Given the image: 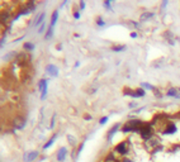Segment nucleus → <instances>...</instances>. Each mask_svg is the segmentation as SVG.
<instances>
[{"instance_id":"nucleus-1","label":"nucleus","mask_w":180,"mask_h":162,"mask_svg":"<svg viewBox=\"0 0 180 162\" xmlns=\"http://www.w3.org/2000/svg\"><path fill=\"white\" fill-rule=\"evenodd\" d=\"M140 134L145 141L152 138L154 137V129H152V127H151V124H145L144 127H142L140 129Z\"/></svg>"},{"instance_id":"nucleus-2","label":"nucleus","mask_w":180,"mask_h":162,"mask_svg":"<svg viewBox=\"0 0 180 162\" xmlns=\"http://www.w3.org/2000/svg\"><path fill=\"white\" fill-rule=\"evenodd\" d=\"M114 153H118L119 156H126L128 153V141H122L114 147Z\"/></svg>"},{"instance_id":"nucleus-3","label":"nucleus","mask_w":180,"mask_h":162,"mask_svg":"<svg viewBox=\"0 0 180 162\" xmlns=\"http://www.w3.org/2000/svg\"><path fill=\"white\" fill-rule=\"evenodd\" d=\"M48 80L47 79H42L38 84V88H40V91H41V100H44L46 96H47V91H48Z\"/></svg>"},{"instance_id":"nucleus-4","label":"nucleus","mask_w":180,"mask_h":162,"mask_svg":"<svg viewBox=\"0 0 180 162\" xmlns=\"http://www.w3.org/2000/svg\"><path fill=\"white\" fill-rule=\"evenodd\" d=\"M46 72L48 73L51 77H57V76H59V67L56 65L50 63V65L46 66Z\"/></svg>"},{"instance_id":"nucleus-5","label":"nucleus","mask_w":180,"mask_h":162,"mask_svg":"<svg viewBox=\"0 0 180 162\" xmlns=\"http://www.w3.org/2000/svg\"><path fill=\"white\" fill-rule=\"evenodd\" d=\"M40 156V152L38 151H32V152H27V153H24V162H33L34 160H37Z\"/></svg>"},{"instance_id":"nucleus-6","label":"nucleus","mask_w":180,"mask_h":162,"mask_svg":"<svg viewBox=\"0 0 180 162\" xmlns=\"http://www.w3.org/2000/svg\"><path fill=\"white\" fill-rule=\"evenodd\" d=\"M25 124H27V122H25V119L22 118V117L15 118V119L13 120V127H14L15 129H23V128L25 127Z\"/></svg>"},{"instance_id":"nucleus-7","label":"nucleus","mask_w":180,"mask_h":162,"mask_svg":"<svg viewBox=\"0 0 180 162\" xmlns=\"http://www.w3.org/2000/svg\"><path fill=\"white\" fill-rule=\"evenodd\" d=\"M66 156H67V149H66V147L60 148L57 152V162H63L66 160Z\"/></svg>"},{"instance_id":"nucleus-8","label":"nucleus","mask_w":180,"mask_h":162,"mask_svg":"<svg viewBox=\"0 0 180 162\" xmlns=\"http://www.w3.org/2000/svg\"><path fill=\"white\" fill-rule=\"evenodd\" d=\"M119 127H121L119 124H114V126H113V127L108 130V133H107V141H108V142H110V141L113 139V136L116 134V132L119 129Z\"/></svg>"},{"instance_id":"nucleus-9","label":"nucleus","mask_w":180,"mask_h":162,"mask_svg":"<svg viewBox=\"0 0 180 162\" xmlns=\"http://www.w3.org/2000/svg\"><path fill=\"white\" fill-rule=\"evenodd\" d=\"M166 95L170 98H180V92H179V88H170L166 91Z\"/></svg>"},{"instance_id":"nucleus-10","label":"nucleus","mask_w":180,"mask_h":162,"mask_svg":"<svg viewBox=\"0 0 180 162\" xmlns=\"http://www.w3.org/2000/svg\"><path fill=\"white\" fill-rule=\"evenodd\" d=\"M44 18H46V13H44V12H43V13H40L38 17H37V18L34 19L33 25H34V27H38V25L43 24V23H44Z\"/></svg>"},{"instance_id":"nucleus-11","label":"nucleus","mask_w":180,"mask_h":162,"mask_svg":"<svg viewBox=\"0 0 180 162\" xmlns=\"http://www.w3.org/2000/svg\"><path fill=\"white\" fill-rule=\"evenodd\" d=\"M164 38L166 40V42L169 43V44H175V41H174V34L170 32V31H166V32H164Z\"/></svg>"},{"instance_id":"nucleus-12","label":"nucleus","mask_w":180,"mask_h":162,"mask_svg":"<svg viewBox=\"0 0 180 162\" xmlns=\"http://www.w3.org/2000/svg\"><path fill=\"white\" fill-rule=\"evenodd\" d=\"M57 21H59V10H53V13H52V15H51V23H50V25L55 28V25H56V23H57Z\"/></svg>"},{"instance_id":"nucleus-13","label":"nucleus","mask_w":180,"mask_h":162,"mask_svg":"<svg viewBox=\"0 0 180 162\" xmlns=\"http://www.w3.org/2000/svg\"><path fill=\"white\" fill-rule=\"evenodd\" d=\"M155 17V13H152V12H145V13H142L141 14V21L144 22V21H148V19H151V18H154Z\"/></svg>"},{"instance_id":"nucleus-14","label":"nucleus","mask_w":180,"mask_h":162,"mask_svg":"<svg viewBox=\"0 0 180 162\" xmlns=\"http://www.w3.org/2000/svg\"><path fill=\"white\" fill-rule=\"evenodd\" d=\"M56 138H57V133H56V134H53V137H51L50 139H48V142H47V143L43 146V149H48L53 143H55V141H56Z\"/></svg>"},{"instance_id":"nucleus-15","label":"nucleus","mask_w":180,"mask_h":162,"mask_svg":"<svg viewBox=\"0 0 180 162\" xmlns=\"http://www.w3.org/2000/svg\"><path fill=\"white\" fill-rule=\"evenodd\" d=\"M23 50L27 51V52H31V51L34 50V44H33L32 42H25V43L23 44Z\"/></svg>"},{"instance_id":"nucleus-16","label":"nucleus","mask_w":180,"mask_h":162,"mask_svg":"<svg viewBox=\"0 0 180 162\" xmlns=\"http://www.w3.org/2000/svg\"><path fill=\"white\" fill-rule=\"evenodd\" d=\"M165 63V58H160V60H156V61H154L152 62V66H154V67H161V66H163Z\"/></svg>"},{"instance_id":"nucleus-17","label":"nucleus","mask_w":180,"mask_h":162,"mask_svg":"<svg viewBox=\"0 0 180 162\" xmlns=\"http://www.w3.org/2000/svg\"><path fill=\"white\" fill-rule=\"evenodd\" d=\"M67 141H69V143L72 146V147H75V146H76L78 145V141H76V138H75V137H72V136H67Z\"/></svg>"},{"instance_id":"nucleus-18","label":"nucleus","mask_w":180,"mask_h":162,"mask_svg":"<svg viewBox=\"0 0 180 162\" xmlns=\"http://www.w3.org/2000/svg\"><path fill=\"white\" fill-rule=\"evenodd\" d=\"M53 36V27H48V29H47V33H46V36H44V38L46 40H50V38Z\"/></svg>"},{"instance_id":"nucleus-19","label":"nucleus","mask_w":180,"mask_h":162,"mask_svg":"<svg viewBox=\"0 0 180 162\" xmlns=\"http://www.w3.org/2000/svg\"><path fill=\"white\" fill-rule=\"evenodd\" d=\"M112 50L114 51V52H121V51H124L126 50V46H113L112 47Z\"/></svg>"},{"instance_id":"nucleus-20","label":"nucleus","mask_w":180,"mask_h":162,"mask_svg":"<svg viewBox=\"0 0 180 162\" xmlns=\"http://www.w3.org/2000/svg\"><path fill=\"white\" fill-rule=\"evenodd\" d=\"M141 86H142V89H148V90H155L156 89L155 86H152V85H150V84H146V82H142Z\"/></svg>"},{"instance_id":"nucleus-21","label":"nucleus","mask_w":180,"mask_h":162,"mask_svg":"<svg viewBox=\"0 0 180 162\" xmlns=\"http://www.w3.org/2000/svg\"><path fill=\"white\" fill-rule=\"evenodd\" d=\"M9 18H10V15H9L6 12H3V14H2V21H3V23H6Z\"/></svg>"},{"instance_id":"nucleus-22","label":"nucleus","mask_w":180,"mask_h":162,"mask_svg":"<svg viewBox=\"0 0 180 162\" xmlns=\"http://www.w3.org/2000/svg\"><path fill=\"white\" fill-rule=\"evenodd\" d=\"M97 25H98V27H103V25H105V22H104V19L98 18V19H97Z\"/></svg>"},{"instance_id":"nucleus-23","label":"nucleus","mask_w":180,"mask_h":162,"mask_svg":"<svg viewBox=\"0 0 180 162\" xmlns=\"http://www.w3.org/2000/svg\"><path fill=\"white\" fill-rule=\"evenodd\" d=\"M109 118L108 117H103V118H100V120H99V124L100 126H103V124H105V123H107V120H108Z\"/></svg>"},{"instance_id":"nucleus-24","label":"nucleus","mask_w":180,"mask_h":162,"mask_svg":"<svg viewBox=\"0 0 180 162\" xmlns=\"http://www.w3.org/2000/svg\"><path fill=\"white\" fill-rule=\"evenodd\" d=\"M84 145H85V143L82 142V143H81V145L79 146V148H78V151H76V155H78V156H79V155L81 153V151H82V148H84Z\"/></svg>"},{"instance_id":"nucleus-25","label":"nucleus","mask_w":180,"mask_h":162,"mask_svg":"<svg viewBox=\"0 0 180 162\" xmlns=\"http://www.w3.org/2000/svg\"><path fill=\"white\" fill-rule=\"evenodd\" d=\"M44 29H46V24L43 23L41 27H40V29H38V34H41V33H43L44 32Z\"/></svg>"},{"instance_id":"nucleus-26","label":"nucleus","mask_w":180,"mask_h":162,"mask_svg":"<svg viewBox=\"0 0 180 162\" xmlns=\"http://www.w3.org/2000/svg\"><path fill=\"white\" fill-rule=\"evenodd\" d=\"M79 5H80V10H84V9H85V2H84V0H81V2L79 3Z\"/></svg>"},{"instance_id":"nucleus-27","label":"nucleus","mask_w":180,"mask_h":162,"mask_svg":"<svg viewBox=\"0 0 180 162\" xmlns=\"http://www.w3.org/2000/svg\"><path fill=\"white\" fill-rule=\"evenodd\" d=\"M74 18L76 19V21L80 19V12H74Z\"/></svg>"},{"instance_id":"nucleus-28","label":"nucleus","mask_w":180,"mask_h":162,"mask_svg":"<svg viewBox=\"0 0 180 162\" xmlns=\"http://www.w3.org/2000/svg\"><path fill=\"white\" fill-rule=\"evenodd\" d=\"M110 4H112V2H104V3H103V5L105 6V8H108L109 10H110V8H109V6H110Z\"/></svg>"},{"instance_id":"nucleus-29","label":"nucleus","mask_w":180,"mask_h":162,"mask_svg":"<svg viewBox=\"0 0 180 162\" xmlns=\"http://www.w3.org/2000/svg\"><path fill=\"white\" fill-rule=\"evenodd\" d=\"M53 126H55V117L51 119V124H50V127H48V128H50V129H52V128H53Z\"/></svg>"},{"instance_id":"nucleus-30","label":"nucleus","mask_w":180,"mask_h":162,"mask_svg":"<svg viewBox=\"0 0 180 162\" xmlns=\"http://www.w3.org/2000/svg\"><path fill=\"white\" fill-rule=\"evenodd\" d=\"M129 36H131V38H137V33L136 32H131Z\"/></svg>"},{"instance_id":"nucleus-31","label":"nucleus","mask_w":180,"mask_h":162,"mask_svg":"<svg viewBox=\"0 0 180 162\" xmlns=\"http://www.w3.org/2000/svg\"><path fill=\"white\" fill-rule=\"evenodd\" d=\"M166 5H167V2L165 0V2H163V4H161V6H163V8H166Z\"/></svg>"},{"instance_id":"nucleus-32","label":"nucleus","mask_w":180,"mask_h":162,"mask_svg":"<svg viewBox=\"0 0 180 162\" xmlns=\"http://www.w3.org/2000/svg\"><path fill=\"white\" fill-rule=\"evenodd\" d=\"M118 162H132L131 160H127V158H123L122 161H118Z\"/></svg>"},{"instance_id":"nucleus-33","label":"nucleus","mask_w":180,"mask_h":162,"mask_svg":"<svg viewBox=\"0 0 180 162\" xmlns=\"http://www.w3.org/2000/svg\"><path fill=\"white\" fill-rule=\"evenodd\" d=\"M129 108H136V104L135 103H131L129 104Z\"/></svg>"},{"instance_id":"nucleus-34","label":"nucleus","mask_w":180,"mask_h":162,"mask_svg":"<svg viewBox=\"0 0 180 162\" xmlns=\"http://www.w3.org/2000/svg\"><path fill=\"white\" fill-rule=\"evenodd\" d=\"M179 92H180V88H179Z\"/></svg>"}]
</instances>
